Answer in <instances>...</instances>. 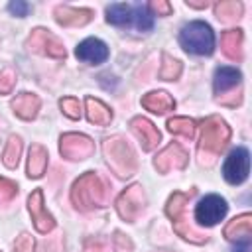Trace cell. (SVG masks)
Returning <instances> with one entry per match:
<instances>
[{"instance_id": "cell-1", "label": "cell", "mask_w": 252, "mask_h": 252, "mask_svg": "<svg viewBox=\"0 0 252 252\" xmlns=\"http://www.w3.org/2000/svg\"><path fill=\"white\" fill-rule=\"evenodd\" d=\"M106 22L120 28H134L138 32H150L154 28V16L148 6L142 4H108L106 6Z\"/></svg>"}, {"instance_id": "cell-2", "label": "cell", "mask_w": 252, "mask_h": 252, "mask_svg": "<svg viewBox=\"0 0 252 252\" xmlns=\"http://www.w3.org/2000/svg\"><path fill=\"white\" fill-rule=\"evenodd\" d=\"M71 203L81 211H91L104 203V183L94 171L83 173L71 187Z\"/></svg>"}, {"instance_id": "cell-3", "label": "cell", "mask_w": 252, "mask_h": 252, "mask_svg": "<svg viewBox=\"0 0 252 252\" xmlns=\"http://www.w3.org/2000/svg\"><path fill=\"white\" fill-rule=\"evenodd\" d=\"M102 150H104L106 163L110 165V169L118 177H128V175L136 173V169H138V158H136L134 150L130 148V144L124 138H120V136L108 138L102 144Z\"/></svg>"}, {"instance_id": "cell-4", "label": "cell", "mask_w": 252, "mask_h": 252, "mask_svg": "<svg viewBox=\"0 0 252 252\" xmlns=\"http://www.w3.org/2000/svg\"><path fill=\"white\" fill-rule=\"evenodd\" d=\"M179 43L187 53L193 55H211L215 49V33L207 22L193 20L185 24L179 32Z\"/></svg>"}, {"instance_id": "cell-5", "label": "cell", "mask_w": 252, "mask_h": 252, "mask_svg": "<svg viewBox=\"0 0 252 252\" xmlns=\"http://www.w3.org/2000/svg\"><path fill=\"white\" fill-rule=\"evenodd\" d=\"M189 197H191V193L173 191V193L169 195L167 203H165V215L171 219L173 230H175L181 238H185V240H189V242H193V244H203V242L207 240V234H201V232L193 230V228L189 226V222H185V209H187Z\"/></svg>"}, {"instance_id": "cell-6", "label": "cell", "mask_w": 252, "mask_h": 252, "mask_svg": "<svg viewBox=\"0 0 252 252\" xmlns=\"http://www.w3.org/2000/svg\"><path fill=\"white\" fill-rule=\"evenodd\" d=\"M230 140V128L220 116H209L201 126L199 150L209 156H219Z\"/></svg>"}, {"instance_id": "cell-7", "label": "cell", "mask_w": 252, "mask_h": 252, "mask_svg": "<svg viewBox=\"0 0 252 252\" xmlns=\"http://www.w3.org/2000/svg\"><path fill=\"white\" fill-rule=\"evenodd\" d=\"M26 45L30 51L45 55V57H53V59H65V55H67L63 43L45 28L32 30L30 37L26 39Z\"/></svg>"}, {"instance_id": "cell-8", "label": "cell", "mask_w": 252, "mask_h": 252, "mask_svg": "<svg viewBox=\"0 0 252 252\" xmlns=\"http://www.w3.org/2000/svg\"><path fill=\"white\" fill-rule=\"evenodd\" d=\"M144 209H146V193L140 183L130 185L116 199V211L126 222H134Z\"/></svg>"}, {"instance_id": "cell-9", "label": "cell", "mask_w": 252, "mask_h": 252, "mask_svg": "<svg viewBox=\"0 0 252 252\" xmlns=\"http://www.w3.org/2000/svg\"><path fill=\"white\" fill-rule=\"evenodd\" d=\"M59 152L65 159L71 161H81L93 156L94 152V142L87 134H77V132H67L59 138Z\"/></svg>"}, {"instance_id": "cell-10", "label": "cell", "mask_w": 252, "mask_h": 252, "mask_svg": "<svg viewBox=\"0 0 252 252\" xmlns=\"http://www.w3.org/2000/svg\"><path fill=\"white\" fill-rule=\"evenodd\" d=\"M250 171V154L244 146L234 148L228 158L222 163V177L230 183V185H240L246 181Z\"/></svg>"}, {"instance_id": "cell-11", "label": "cell", "mask_w": 252, "mask_h": 252, "mask_svg": "<svg viewBox=\"0 0 252 252\" xmlns=\"http://www.w3.org/2000/svg\"><path fill=\"white\" fill-rule=\"evenodd\" d=\"M226 211H228L226 201L220 195H215L213 193V195H205L197 203V207H195V219L203 226H213V224H217L219 220L224 219Z\"/></svg>"}, {"instance_id": "cell-12", "label": "cell", "mask_w": 252, "mask_h": 252, "mask_svg": "<svg viewBox=\"0 0 252 252\" xmlns=\"http://www.w3.org/2000/svg\"><path fill=\"white\" fill-rule=\"evenodd\" d=\"M28 209H30V215H32V220H33V226L37 232L41 234H47L55 228V219L53 215L47 211L45 203H43V191L41 189H33L28 197Z\"/></svg>"}, {"instance_id": "cell-13", "label": "cell", "mask_w": 252, "mask_h": 252, "mask_svg": "<svg viewBox=\"0 0 252 252\" xmlns=\"http://www.w3.org/2000/svg\"><path fill=\"white\" fill-rule=\"evenodd\" d=\"M187 161H189V154L177 142H171L154 158V167L159 173H169L171 169H183Z\"/></svg>"}, {"instance_id": "cell-14", "label": "cell", "mask_w": 252, "mask_h": 252, "mask_svg": "<svg viewBox=\"0 0 252 252\" xmlns=\"http://www.w3.org/2000/svg\"><path fill=\"white\" fill-rule=\"evenodd\" d=\"M75 55H77V59H81L89 65H98L108 59V45L98 37H87L77 45Z\"/></svg>"}, {"instance_id": "cell-15", "label": "cell", "mask_w": 252, "mask_h": 252, "mask_svg": "<svg viewBox=\"0 0 252 252\" xmlns=\"http://www.w3.org/2000/svg\"><path fill=\"white\" fill-rule=\"evenodd\" d=\"M130 128H132L134 136L140 140L142 150H146V152L154 150V148L158 146V142L161 140V134H159V130L154 126V122H150V120L144 118V116H134V118L130 120Z\"/></svg>"}, {"instance_id": "cell-16", "label": "cell", "mask_w": 252, "mask_h": 252, "mask_svg": "<svg viewBox=\"0 0 252 252\" xmlns=\"http://www.w3.org/2000/svg\"><path fill=\"white\" fill-rule=\"evenodd\" d=\"M94 12L91 8H75V6H57L55 8V20L59 26H65V28H79V26H85L93 20Z\"/></svg>"}, {"instance_id": "cell-17", "label": "cell", "mask_w": 252, "mask_h": 252, "mask_svg": "<svg viewBox=\"0 0 252 252\" xmlns=\"http://www.w3.org/2000/svg\"><path fill=\"white\" fill-rule=\"evenodd\" d=\"M10 106H12L14 114L20 116L22 120H33L37 116V110L41 106V100L33 93H20V94H16L12 98Z\"/></svg>"}, {"instance_id": "cell-18", "label": "cell", "mask_w": 252, "mask_h": 252, "mask_svg": "<svg viewBox=\"0 0 252 252\" xmlns=\"http://www.w3.org/2000/svg\"><path fill=\"white\" fill-rule=\"evenodd\" d=\"M240 81H242V73H240L236 67H226V65H222V67H217V71H215L213 87H215V93L220 96L222 93H226V91L238 87Z\"/></svg>"}, {"instance_id": "cell-19", "label": "cell", "mask_w": 252, "mask_h": 252, "mask_svg": "<svg viewBox=\"0 0 252 252\" xmlns=\"http://www.w3.org/2000/svg\"><path fill=\"white\" fill-rule=\"evenodd\" d=\"M47 161H49L47 150L41 144H32L30 146V154H28V165H26L28 177H32V179L41 177L45 173V169H47Z\"/></svg>"}, {"instance_id": "cell-20", "label": "cell", "mask_w": 252, "mask_h": 252, "mask_svg": "<svg viewBox=\"0 0 252 252\" xmlns=\"http://www.w3.org/2000/svg\"><path fill=\"white\" fill-rule=\"evenodd\" d=\"M242 30H226L220 35V49L230 61H242Z\"/></svg>"}, {"instance_id": "cell-21", "label": "cell", "mask_w": 252, "mask_h": 252, "mask_svg": "<svg viewBox=\"0 0 252 252\" xmlns=\"http://www.w3.org/2000/svg\"><path fill=\"white\" fill-rule=\"evenodd\" d=\"M252 232V215L250 213H242L238 217H234L232 220L226 222L222 234L226 240H242V238H250Z\"/></svg>"}, {"instance_id": "cell-22", "label": "cell", "mask_w": 252, "mask_h": 252, "mask_svg": "<svg viewBox=\"0 0 252 252\" xmlns=\"http://www.w3.org/2000/svg\"><path fill=\"white\" fill-rule=\"evenodd\" d=\"M142 106L150 112H156V114H163L167 110H173L175 108V100L169 93L165 91H152L148 94L142 96Z\"/></svg>"}, {"instance_id": "cell-23", "label": "cell", "mask_w": 252, "mask_h": 252, "mask_svg": "<svg viewBox=\"0 0 252 252\" xmlns=\"http://www.w3.org/2000/svg\"><path fill=\"white\" fill-rule=\"evenodd\" d=\"M85 104H87V118H89V122H93L96 126H108L110 124L112 110L102 100H98L94 96H87Z\"/></svg>"}, {"instance_id": "cell-24", "label": "cell", "mask_w": 252, "mask_h": 252, "mask_svg": "<svg viewBox=\"0 0 252 252\" xmlns=\"http://www.w3.org/2000/svg\"><path fill=\"white\" fill-rule=\"evenodd\" d=\"M195 120L193 118H185V116H173L167 120V130L171 134H177V136H183V138H193L195 136Z\"/></svg>"}, {"instance_id": "cell-25", "label": "cell", "mask_w": 252, "mask_h": 252, "mask_svg": "<svg viewBox=\"0 0 252 252\" xmlns=\"http://www.w3.org/2000/svg\"><path fill=\"white\" fill-rule=\"evenodd\" d=\"M215 16L220 22H234L242 16V4L236 2V0L219 2V4H215Z\"/></svg>"}, {"instance_id": "cell-26", "label": "cell", "mask_w": 252, "mask_h": 252, "mask_svg": "<svg viewBox=\"0 0 252 252\" xmlns=\"http://www.w3.org/2000/svg\"><path fill=\"white\" fill-rule=\"evenodd\" d=\"M183 67H181V61L171 57L169 53H161V67H159V79L161 81H175L179 79Z\"/></svg>"}, {"instance_id": "cell-27", "label": "cell", "mask_w": 252, "mask_h": 252, "mask_svg": "<svg viewBox=\"0 0 252 252\" xmlns=\"http://www.w3.org/2000/svg\"><path fill=\"white\" fill-rule=\"evenodd\" d=\"M20 156H22V140H20V136H10L8 142H6L4 154H2L4 165L14 169L18 165V161H20Z\"/></svg>"}, {"instance_id": "cell-28", "label": "cell", "mask_w": 252, "mask_h": 252, "mask_svg": "<svg viewBox=\"0 0 252 252\" xmlns=\"http://www.w3.org/2000/svg\"><path fill=\"white\" fill-rule=\"evenodd\" d=\"M59 106H61V110H63V114L67 118H71V120L81 118V102H79V98H75V96H63L59 100Z\"/></svg>"}, {"instance_id": "cell-29", "label": "cell", "mask_w": 252, "mask_h": 252, "mask_svg": "<svg viewBox=\"0 0 252 252\" xmlns=\"http://www.w3.org/2000/svg\"><path fill=\"white\" fill-rule=\"evenodd\" d=\"M18 193V185L6 177H0V205L2 203H10Z\"/></svg>"}, {"instance_id": "cell-30", "label": "cell", "mask_w": 252, "mask_h": 252, "mask_svg": "<svg viewBox=\"0 0 252 252\" xmlns=\"http://www.w3.org/2000/svg\"><path fill=\"white\" fill-rule=\"evenodd\" d=\"M14 252H33V238L22 232L14 242Z\"/></svg>"}, {"instance_id": "cell-31", "label": "cell", "mask_w": 252, "mask_h": 252, "mask_svg": "<svg viewBox=\"0 0 252 252\" xmlns=\"http://www.w3.org/2000/svg\"><path fill=\"white\" fill-rule=\"evenodd\" d=\"M14 85H16V77H14V73H12V71H2V73H0V94H8V93H12Z\"/></svg>"}, {"instance_id": "cell-32", "label": "cell", "mask_w": 252, "mask_h": 252, "mask_svg": "<svg viewBox=\"0 0 252 252\" xmlns=\"http://www.w3.org/2000/svg\"><path fill=\"white\" fill-rule=\"evenodd\" d=\"M148 10H152L156 16H169L173 12V6L165 0H154V2H150Z\"/></svg>"}, {"instance_id": "cell-33", "label": "cell", "mask_w": 252, "mask_h": 252, "mask_svg": "<svg viewBox=\"0 0 252 252\" xmlns=\"http://www.w3.org/2000/svg\"><path fill=\"white\" fill-rule=\"evenodd\" d=\"M8 10H10L14 16H18V18H24V16H28V14H30L32 6H30L28 2L16 0V2H10V4H8Z\"/></svg>"}, {"instance_id": "cell-34", "label": "cell", "mask_w": 252, "mask_h": 252, "mask_svg": "<svg viewBox=\"0 0 252 252\" xmlns=\"http://www.w3.org/2000/svg\"><path fill=\"white\" fill-rule=\"evenodd\" d=\"M232 252H250V238L236 240V246L232 248Z\"/></svg>"}, {"instance_id": "cell-35", "label": "cell", "mask_w": 252, "mask_h": 252, "mask_svg": "<svg viewBox=\"0 0 252 252\" xmlns=\"http://www.w3.org/2000/svg\"><path fill=\"white\" fill-rule=\"evenodd\" d=\"M85 252H102V244H98V242H91L87 248H85Z\"/></svg>"}, {"instance_id": "cell-36", "label": "cell", "mask_w": 252, "mask_h": 252, "mask_svg": "<svg viewBox=\"0 0 252 252\" xmlns=\"http://www.w3.org/2000/svg\"><path fill=\"white\" fill-rule=\"evenodd\" d=\"M187 6H191V8H207L209 6V2H193V0H187Z\"/></svg>"}, {"instance_id": "cell-37", "label": "cell", "mask_w": 252, "mask_h": 252, "mask_svg": "<svg viewBox=\"0 0 252 252\" xmlns=\"http://www.w3.org/2000/svg\"><path fill=\"white\" fill-rule=\"evenodd\" d=\"M0 252H2V250H0Z\"/></svg>"}]
</instances>
